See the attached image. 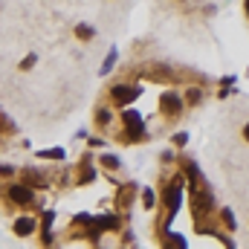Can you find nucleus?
Returning <instances> with one entry per match:
<instances>
[{"mask_svg": "<svg viewBox=\"0 0 249 249\" xmlns=\"http://www.w3.org/2000/svg\"><path fill=\"white\" fill-rule=\"evenodd\" d=\"M122 122H124V133L127 139H148V130H145V122H142V113L136 110H122Z\"/></svg>", "mask_w": 249, "mask_h": 249, "instance_id": "obj_1", "label": "nucleus"}, {"mask_svg": "<svg viewBox=\"0 0 249 249\" xmlns=\"http://www.w3.org/2000/svg\"><path fill=\"white\" fill-rule=\"evenodd\" d=\"M139 96H142V90L133 87V84H113V87H110V99H113L116 105H130V102H136Z\"/></svg>", "mask_w": 249, "mask_h": 249, "instance_id": "obj_2", "label": "nucleus"}, {"mask_svg": "<svg viewBox=\"0 0 249 249\" xmlns=\"http://www.w3.org/2000/svg\"><path fill=\"white\" fill-rule=\"evenodd\" d=\"M183 102H186V99H180L174 90H165V93H162V99H160V105H162V113H168L171 119H177V116L183 113Z\"/></svg>", "mask_w": 249, "mask_h": 249, "instance_id": "obj_3", "label": "nucleus"}, {"mask_svg": "<svg viewBox=\"0 0 249 249\" xmlns=\"http://www.w3.org/2000/svg\"><path fill=\"white\" fill-rule=\"evenodd\" d=\"M9 200L15 206H29V203H35V191L29 186H9Z\"/></svg>", "mask_w": 249, "mask_h": 249, "instance_id": "obj_4", "label": "nucleus"}, {"mask_svg": "<svg viewBox=\"0 0 249 249\" xmlns=\"http://www.w3.org/2000/svg\"><path fill=\"white\" fill-rule=\"evenodd\" d=\"M35 232V220L32 217H18L15 220V235L18 238H26V235H32Z\"/></svg>", "mask_w": 249, "mask_h": 249, "instance_id": "obj_5", "label": "nucleus"}, {"mask_svg": "<svg viewBox=\"0 0 249 249\" xmlns=\"http://www.w3.org/2000/svg\"><path fill=\"white\" fill-rule=\"evenodd\" d=\"M93 229H119V217L116 214H105V217H93Z\"/></svg>", "mask_w": 249, "mask_h": 249, "instance_id": "obj_6", "label": "nucleus"}, {"mask_svg": "<svg viewBox=\"0 0 249 249\" xmlns=\"http://www.w3.org/2000/svg\"><path fill=\"white\" fill-rule=\"evenodd\" d=\"M75 38H78V41H93V38H96V29L87 26V23H78V26H75Z\"/></svg>", "mask_w": 249, "mask_h": 249, "instance_id": "obj_7", "label": "nucleus"}, {"mask_svg": "<svg viewBox=\"0 0 249 249\" xmlns=\"http://www.w3.org/2000/svg\"><path fill=\"white\" fill-rule=\"evenodd\" d=\"M23 180H26V186H47V177L44 174H38V171H23Z\"/></svg>", "mask_w": 249, "mask_h": 249, "instance_id": "obj_8", "label": "nucleus"}, {"mask_svg": "<svg viewBox=\"0 0 249 249\" xmlns=\"http://www.w3.org/2000/svg\"><path fill=\"white\" fill-rule=\"evenodd\" d=\"M116 58H119V50L113 47V50L107 53V58H105V64H102V75H107V72H110V70L116 67Z\"/></svg>", "mask_w": 249, "mask_h": 249, "instance_id": "obj_9", "label": "nucleus"}, {"mask_svg": "<svg viewBox=\"0 0 249 249\" xmlns=\"http://www.w3.org/2000/svg\"><path fill=\"white\" fill-rule=\"evenodd\" d=\"M99 162H102L107 171H116V168L122 165V162H119V157H113V154H102V157H99Z\"/></svg>", "mask_w": 249, "mask_h": 249, "instance_id": "obj_10", "label": "nucleus"}, {"mask_svg": "<svg viewBox=\"0 0 249 249\" xmlns=\"http://www.w3.org/2000/svg\"><path fill=\"white\" fill-rule=\"evenodd\" d=\"M90 180H96V171L90 168V162H84L81 165V174H78V183H90Z\"/></svg>", "mask_w": 249, "mask_h": 249, "instance_id": "obj_11", "label": "nucleus"}, {"mask_svg": "<svg viewBox=\"0 0 249 249\" xmlns=\"http://www.w3.org/2000/svg\"><path fill=\"white\" fill-rule=\"evenodd\" d=\"M200 99H203V93H200L197 87H188V93H186V102H188V107H194V105H200Z\"/></svg>", "mask_w": 249, "mask_h": 249, "instance_id": "obj_12", "label": "nucleus"}, {"mask_svg": "<svg viewBox=\"0 0 249 249\" xmlns=\"http://www.w3.org/2000/svg\"><path fill=\"white\" fill-rule=\"evenodd\" d=\"M110 119H113V116H110V110H107V107H99V110H96V124H102V127H105V124H110Z\"/></svg>", "mask_w": 249, "mask_h": 249, "instance_id": "obj_13", "label": "nucleus"}, {"mask_svg": "<svg viewBox=\"0 0 249 249\" xmlns=\"http://www.w3.org/2000/svg\"><path fill=\"white\" fill-rule=\"evenodd\" d=\"M38 157H44V160H64V148H53V151H41Z\"/></svg>", "mask_w": 249, "mask_h": 249, "instance_id": "obj_14", "label": "nucleus"}, {"mask_svg": "<svg viewBox=\"0 0 249 249\" xmlns=\"http://www.w3.org/2000/svg\"><path fill=\"white\" fill-rule=\"evenodd\" d=\"M154 200H157V197H154V191H151V188H145V191H142V206H145V209H154V206H157Z\"/></svg>", "mask_w": 249, "mask_h": 249, "instance_id": "obj_15", "label": "nucleus"}, {"mask_svg": "<svg viewBox=\"0 0 249 249\" xmlns=\"http://www.w3.org/2000/svg\"><path fill=\"white\" fill-rule=\"evenodd\" d=\"M220 217H223L226 229H235V217H232V212H229V209H223V212H220Z\"/></svg>", "mask_w": 249, "mask_h": 249, "instance_id": "obj_16", "label": "nucleus"}, {"mask_svg": "<svg viewBox=\"0 0 249 249\" xmlns=\"http://www.w3.org/2000/svg\"><path fill=\"white\" fill-rule=\"evenodd\" d=\"M29 67H35V53H29V55L20 61V70H29Z\"/></svg>", "mask_w": 249, "mask_h": 249, "instance_id": "obj_17", "label": "nucleus"}, {"mask_svg": "<svg viewBox=\"0 0 249 249\" xmlns=\"http://www.w3.org/2000/svg\"><path fill=\"white\" fill-rule=\"evenodd\" d=\"M186 142H188V133H174V145H180V148H183Z\"/></svg>", "mask_w": 249, "mask_h": 249, "instance_id": "obj_18", "label": "nucleus"}, {"mask_svg": "<svg viewBox=\"0 0 249 249\" xmlns=\"http://www.w3.org/2000/svg\"><path fill=\"white\" fill-rule=\"evenodd\" d=\"M0 174H3V177H12V174H15V168H9V165H0Z\"/></svg>", "mask_w": 249, "mask_h": 249, "instance_id": "obj_19", "label": "nucleus"}, {"mask_svg": "<svg viewBox=\"0 0 249 249\" xmlns=\"http://www.w3.org/2000/svg\"><path fill=\"white\" fill-rule=\"evenodd\" d=\"M244 139H247V142H249V122L244 124Z\"/></svg>", "mask_w": 249, "mask_h": 249, "instance_id": "obj_20", "label": "nucleus"}]
</instances>
